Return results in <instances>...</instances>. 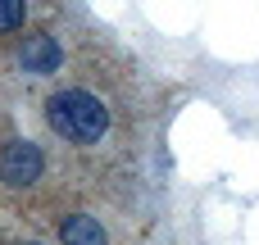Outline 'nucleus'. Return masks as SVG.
<instances>
[{
    "instance_id": "nucleus-1",
    "label": "nucleus",
    "mask_w": 259,
    "mask_h": 245,
    "mask_svg": "<svg viewBox=\"0 0 259 245\" xmlns=\"http://www.w3.org/2000/svg\"><path fill=\"white\" fill-rule=\"evenodd\" d=\"M46 118H50V127H55L64 141H73V145H96V141L109 132V109H105V100L91 95V91H82V86L55 91V95L46 100Z\"/></svg>"
},
{
    "instance_id": "nucleus-2",
    "label": "nucleus",
    "mask_w": 259,
    "mask_h": 245,
    "mask_svg": "<svg viewBox=\"0 0 259 245\" xmlns=\"http://www.w3.org/2000/svg\"><path fill=\"white\" fill-rule=\"evenodd\" d=\"M41 168H46V159H41V150L32 141H9L0 150V182L14 186V191L18 186H32L41 177Z\"/></svg>"
},
{
    "instance_id": "nucleus-3",
    "label": "nucleus",
    "mask_w": 259,
    "mask_h": 245,
    "mask_svg": "<svg viewBox=\"0 0 259 245\" xmlns=\"http://www.w3.org/2000/svg\"><path fill=\"white\" fill-rule=\"evenodd\" d=\"M64 64V45L55 41V36H46V32H32V36H23V45H18V68L23 73H55Z\"/></svg>"
},
{
    "instance_id": "nucleus-4",
    "label": "nucleus",
    "mask_w": 259,
    "mask_h": 245,
    "mask_svg": "<svg viewBox=\"0 0 259 245\" xmlns=\"http://www.w3.org/2000/svg\"><path fill=\"white\" fill-rule=\"evenodd\" d=\"M59 241H64V245H109V236H105V227H100L96 218H87V214H73V218H64V227H59Z\"/></svg>"
},
{
    "instance_id": "nucleus-5",
    "label": "nucleus",
    "mask_w": 259,
    "mask_h": 245,
    "mask_svg": "<svg viewBox=\"0 0 259 245\" xmlns=\"http://www.w3.org/2000/svg\"><path fill=\"white\" fill-rule=\"evenodd\" d=\"M23 14H27V0H0V32L23 27Z\"/></svg>"
},
{
    "instance_id": "nucleus-6",
    "label": "nucleus",
    "mask_w": 259,
    "mask_h": 245,
    "mask_svg": "<svg viewBox=\"0 0 259 245\" xmlns=\"http://www.w3.org/2000/svg\"><path fill=\"white\" fill-rule=\"evenodd\" d=\"M27 245H36V241H27Z\"/></svg>"
}]
</instances>
